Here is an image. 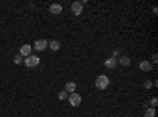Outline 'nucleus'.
<instances>
[{
    "label": "nucleus",
    "instance_id": "nucleus-2",
    "mask_svg": "<svg viewBox=\"0 0 158 117\" xmlns=\"http://www.w3.org/2000/svg\"><path fill=\"white\" fill-rule=\"evenodd\" d=\"M24 64H25L27 67H29V68H35V67H38V65H40V57H38V56H35V54H30L29 57H25Z\"/></svg>",
    "mask_w": 158,
    "mask_h": 117
},
{
    "label": "nucleus",
    "instance_id": "nucleus-13",
    "mask_svg": "<svg viewBox=\"0 0 158 117\" xmlns=\"http://www.w3.org/2000/svg\"><path fill=\"white\" fill-rule=\"evenodd\" d=\"M57 97H59V100H68V92L63 89V90H60V92H59V95H57Z\"/></svg>",
    "mask_w": 158,
    "mask_h": 117
},
{
    "label": "nucleus",
    "instance_id": "nucleus-16",
    "mask_svg": "<svg viewBox=\"0 0 158 117\" xmlns=\"http://www.w3.org/2000/svg\"><path fill=\"white\" fill-rule=\"evenodd\" d=\"M156 104H158V98H156V97H153L152 100H150V106H152V108H155Z\"/></svg>",
    "mask_w": 158,
    "mask_h": 117
},
{
    "label": "nucleus",
    "instance_id": "nucleus-3",
    "mask_svg": "<svg viewBox=\"0 0 158 117\" xmlns=\"http://www.w3.org/2000/svg\"><path fill=\"white\" fill-rule=\"evenodd\" d=\"M68 103H70L73 108H78V106L82 103V97H81L79 93H76V92H73V93L68 95Z\"/></svg>",
    "mask_w": 158,
    "mask_h": 117
},
{
    "label": "nucleus",
    "instance_id": "nucleus-11",
    "mask_svg": "<svg viewBox=\"0 0 158 117\" xmlns=\"http://www.w3.org/2000/svg\"><path fill=\"white\" fill-rule=\"evenodd\" d=\"M48 46H49L52 51H59V49H60V43H59L57 40H52V41L48 43Z\"/></svg>",
    "mask_w": 158,
    "mask_h": 117
},
{
    "label": "nucleus",
    "instance_id": "nucleus-17",
    "mask_svg": "<svg viewBox=\"0 0 158 117\" xmlns=\"http://www.w3.org/2000/svg\"><path fill=\"white\" fill-rule=\"evenodd\" d=\"M152 86H153V82H150V81H144V87L145 89H150Z\"/></svg>",
    "mask_w": 158,
    "mask_h": 117
},
{
    "label": "nucleus",
    "instance_id": "nucleus-6",
    "mask_svg": "<svg viewBox=\"0 0 158 117\" xmlns=\"http://www.w3.org/2000/svg\"><path fill=\"white\" fill-rule=\"evenodd\" d=\"M63 11V6L60 5V3H52L51 6H49V13L51 14H60Z\"/></svg>",
    "mask_w": 158,
    "mask_h": 117
},
{
    "label": "nucleus",
    "instance_id": "nucleus-9",
    "mask_svg": "<svg viewBox=\"0 0 158 117\" xmlns=\"http://www.w3.org/2000/svg\"><path fill=\"white\" fill-rule=\"evenodd\" d=\"M139 68L142 71H150L153 68V65H152V62H149V60H142L141 64H139Z\"/></svg>",
    "mask_w": 158,
    "mask_h": 117
},
{
    "label": "nucleus",
    "instance_id": "nucleus-19",
    "mask_svg": "<svg viewBox=\"0 0 158 117\" xmlns=\"http://www.w3.org/2000/svg\"><path fill=\"white\" fill-rule=\"evenodd\" d=\"M156 60H158V57H156V54H153V57H152V62H153V64H156ZM152 64V65H153Z\"/></svg>",
    "mask_w": 158,
    "mask_h": 117
},
{
    "label": "nucleus",
    "instance_id": "nucleus-5",
    "mask_svg": "<svg viewBox=\"0 0 158 117\" xmlns=\"http://www.w3.org/2000/svg\"><path fill=\"white\" fill-rule=\"evenodd\" d=\"M30 54H32V46H30V44H22V46H21V51H19V56L29 57Z\"/></svg>",
    "mask_w": 158,
    "mask_h": 117
},
{
    "label": "nucleus",
    "instance_id": "nucleus-7",
    "mask_svg": "<svg viewBox=\"0 0 158 117\" xmlns=\"http://www.w3.org/2000/svg\"><path fill=\"white\" fill-rule=\"evenodd\" d=\"M33 48H35V51H44L46 48H48V41L46 40H36Z\"/></svg>",
    "mask_w": 158,
    "mask_h": 117
},
{
    "label": "nucleus",
    "instance_id": "nucleus-4",
    "mask_svg": "<svg viewBox=\"0 0 158 117\" xmlns=\"http://www.w3.org/2000/svg\"><path fill=\"white\" fill-rule=\"evenodd\" d=\"M82 8H84V5H82L81 2H73V5H71V13H73L74 16H79V14L82 13Z\"/></svg>",
    "mask_w": 158,
    "mask_h": 117
},
{
    "label": "nucleus",
    "instance_id": "nucleus-8",
    "mask_svg": "<svg viewBox=\"0 0 158 117\" xmlns=\"http://www.w3.org/2000/svg\"><path fill=\"white\" fill-rule=\"evenodd\" d=\"M119 64H117V59H114V57H109V59H106V62H105V67L106 68H116Z\"/></svg>",
    "mask_w": 158,
    "mask_h": 117
},
{
    "label": "nucleus",
    "instance_id": "nucleus-10",
    "mask_svg": "<svg viewBox=\"0 0 158 117\" xmlns=\"http://www.w3.org/2000/svg\"><path fill=\"white\" fill-rule=\"evenodd\" d=\"M65 90H67L68 93H73L74 90H76V82H67L65 84Z\"/></svg>",
    "mask_w": 158,
    "mask_h": 117
},
{
    "label": "nucleus",
    "instance_id": "nucleus-14",
    "mask_svg": "<svg viewBox=\"0 0 158 117\" xmlns=\"http://www.w3.org/2000/svg\"><path fill=\"white\" fill-rule=\"evenodd\" d=\"M144 117H155V108H147Z\"/></svg>",
    "mask_w": 158,
    "mask_h": 117
},
{
    "label": "nucleus",
    "instance_id": "nucleus-1",
    "mask_svg": "<svg viewBox=\"0 0 158 117\" xmlns=\"http://www.w3.org/2000/svg\"><path fill=\"white\" fill-rule=\"evenodd\" d=\"M111 84V79L106 76V75H100L97 79H95V87L98 90H106Z\"/></svg>",
    "mask_w": 158,
    "mask_h": 117
},
{
    "label": "nucleus",
    "instance_id": "nucleus-18",
    "mask_svg": "<svg viewBox=\"0 0 158 117\" xmlns=\"http://www.w3.org/2000/svg\"><path fill=\"white\" fill-rule=\"evenodd\" d=\"M117 56H119V49H114V51H112V57L116 59Z\"/></svg>",
    "mask_w": 158,
    "mask_h": 117
},
{
    "label": "nucleus",
    "instance_id": "nucleus-12",
    "mask_svg": "<svg viewBox=\"0 0 158 117\" xmlns=\"http://www.w3.org/2000/svg\"><path fill=\"white\" fill-rule=\"evenodd\" d=\"M117 64L123 65V67H128V65H130V57H127V56H122L120 59H117Z\"/></svg>",
    "mask_w": 158,
    "mask_h": 117
},
{
    "label": "nucleus",
    "instance_id": "nucleus-15",
    "mask_svg": "<svg viewBox=\"0 0 158 117\" xmlns=\"http://www.w3.org/2000/svg\"><path fill=\"white\" fill-rule=\"evenodd\" d=\"M14 64H17V65L22 64V56H19V54H17V56L14 57Z\"/></svg>",
    "mask_w": 158,
    "mask_h": 117
}]
</instances>
